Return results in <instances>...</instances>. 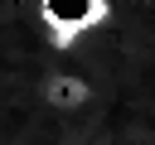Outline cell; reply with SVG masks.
<instances>
[{"mask_svg": "<svg viewBox=\"0 0 155 145\" xmlns=\"http://www.w3.org/2000/svg\"><path fill=\"white\" fill-rule=\"evenodd\" d=\"M116 24V0H34V29L58 63L97 44Z\"/></svg>", "mask_w": 155, "mask_h": 145, "instance_id": "1", "label": "cell"}, {"mask_svg": "<svg viewBox=\"0 0 155 145\" xmlns=\"http://www.w3.org/2000/svg\"><path fill=\"white\" fill-rule=\"evenodd\" d=\"M39 106L48 116H58V121H82L97 106V82L73 63H53L39 77Z\"/></svg>", "mask_w": 155, "mask_h": 145, "instance_id": "2", "label": "cell"}]
</instances>
